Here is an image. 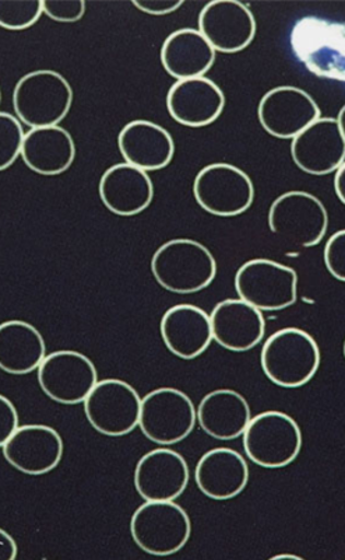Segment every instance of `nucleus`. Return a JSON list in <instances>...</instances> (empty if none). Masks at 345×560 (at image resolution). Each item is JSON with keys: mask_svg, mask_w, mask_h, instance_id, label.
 <instances>
[{"mask_svg": "<svg viewBox=\"0 0 345 560\" xmlns=\"http://www.w3.org/2000/svg\"><path fill=\"white\" fill-rule=\"evenodd\" d=\"M3 457L16 471L38 477L52 472L63 457L61 434L47 424H24L2 447Z\"/></svg>", "mask_w": 345, "mask_h": 560, "instance_id": "nucleus-16", "label": "nucleus"}, {"mask_svg": "<svg viewBox=\"0 0 345 560\" xmlns=\"http://www.w3.org/2000/svg\"><path fill=\"white\" fill-rule=\"evenodd\" d=\"M47 345L33 324L12 319L0 324V370L24 376L41 366Z\"/></svg>", "mask_w": 345, "mask_h": 560, "instance_id": "nucleus-27", "label": "nucleus"}, {"mask_svg": "<svg viewBox=\"0 0 345 560\" xmlns=\"http://www.w3.org/2000/svg\"><path fill=\"white\" fill-rule=\"evenodd\" d=\"M24 164L45 177L67 173L76 159L72 135L62 127L35 128L24 135L22 153Z\"/></svg>", "mask_w": 345, "mask_h": 560, "instance_id": "nucleus-25", "label": "nucleus"}, {"mask_svg": "<svg viewBox=\"0 0 345 560\" xmlns=\"http://www.w3.org/2000/svg\"><path fill=\"white\" fill-rule=\"evenodd\" d=\"M272 559L273 560H277V559H297V560H301V558L294 557V555H277V557H273Z\"/></svg>", "mask_w": 345, "mask_h": 560, "instance_id": "nucleus-37", "label": "nucleus"}, {"mask_svg": "<svg viewBox=\"0 0 345 560\" xmlns=\"http://www.w3.org/2000/svg\"><path fill=\"white\" fill-rule=\"evenodd\" d=\"M344 115H345V108L342 107V109H340L338 117L336 118V121L338 124V128L342 129V132L345 133Z\"/></svg>", "mask_w": 345, "mask_h": 560, "instance_id": "nucleus-36", "label": "nucleus"}, {"mask_svg": "<svg viewBox=\"0 0 345 560\" xmlns=\"http://www.w3.org/2000/svg\"><path fill=\"white\" fill-rule=\"evenodd\" d=\"M43 14L57 23H78L86 14L84 0H43Z\"/></svg>", "mask_w": 345, "mask_h": 560, "instance_id": "nucleus-30", "label": "nucleus"}, {"mask_svg": "<svg viewBox=\"0 0 345 560\" xmlns=\"http://www.w3.org/2000/svg\"><path fill=\"white\" fill-rule=\"evenodd\" d=\"M72 104L73 89L68 79L51 69L24 74L13 92L14 113L29 129L58 127Z\"/></svg>", "mask_w": 345, "mask_h": 560, "instance_id": "nucleus-3", "label": "nucleus"}, {"mask_svg": "<svg viewBox=\"0 0 345 560\" xmlns=\"http://www.w3.org/2000/svg\"><path fill=\"white\" fill-rule=\"evenodd\" d=\"M258 118L264 131L277 139H294L320 118L311 94L294 86L269 90L260 100Z\"/></svg>", "mask_w": 345, "mask_h": 560, "instance_id": "nucleus-14", "label": "nucleus"}, {"mask_svg": "<svg viewBox=\"0 0 345 560\" xmlns=\"http://www.w3.org/2000/svg\"><path fill=\"white\" fill-rule=\"evenodd\" d=\"M251 407L241 393L219 388L204 395L197 409V422L207 436L229 442L242 438Z\"/></svg>", "mask_w": 345, "mask_h": 560, "instance_id": "nucleus-24", "label": "nucleus"}, {"mask_svg": "<svg viewBox=\"0 0 345 560\" xmlns=\"http://www.w3.org/2000/svg\"><path fill=\"white\" fill-rule=\"evenodd\" d=\"M292 48L298 61L320 79H345V27L343 23L308 16L292 32Z\"/></svg>", "mask_w": 345, "mask_h": 560, "instance_id": "nucleus-4", "label": "nucleus"}, {"mask_svg": "<svg viewBox=\"0 0 345 560\" xmlns=\"http://www.w3.org/2000/svg\"><path fill=\"white\" fill-rule=\"evenodd\" d=\"M216 54L198 30L181 28L165 38L162 63L165 72L177 82L204 78L216 63Z\"/></svg>", "mask_w": 345, "mask_h": 560, "instance_id": "nucleus-26", "label": "nucleus"}, {"mask_svg": "<svg viewBox=\"0 0 345 560\" xmlns=\"http://www.w3.org/2000/svg\"><path fill=\"white\" fill-rule=\"evenodd\" d=\"M130 534L143 552L171 557L187 547L192 522L187 510L175 502H144L130 520Z\"/></svg>", "mask_w": 345, "mask_h": 560, "instance_id": "nucleus-6", "label": "nucleus"}, {"mask_svg": "<svg viewBox=\"0 0 345 560\" xmlns=\"http://www.w3.org/2000/svg\"><path fill=\"white\" fill-rule=\"evenodd\" d=\"M328 228V209L307 191L279 195L269 209L270 232L298 248L317 247L326 236Z\"/></svg>", "mask_w": 345, "mask_h": 560, "instance_id": "nucleus-8", "label": "nucleus"}, {"mask_svg": "<svg viewBox=\"0 0 345 560\" xmlns=\"http://www.w3.org/2000/svg\"><path fill=\"white\" fill-rule=\"evenodd\" d=\"M334 191L338 201L345 203V163L334 172Z\"/></svg>", "mask_w": 345, "mask_h": 560, "instance_id": "nucleus-35", "label": "nucleus"}, {"mask_svg": "<svg viewBox=\"0 0 345 560\" xmlns=\"http://www.w3.org/2000/svg\"><path fill=\"white\" fill-rule=\"evenodd\" d=\"M24 135L23 124L17 117L0 112V172L16 163L22 153Z\"/></svg>", "mask_w": 345, "mask_h": 560, "instance_id": "nucleus-29", "label": "nucleus"}, {"mask_svg": "<svg viewBox=\"0 0 345 560\" xmlns=\"http://www.w3.org/2000/svg\"><path fill=\"white\" fill-rule=\"evenodd\" d=\"M239 299L259 312L274 313L294 306L298 299V275L292 267L267 258H254L235 275Z\"/></svg>", "mask_w": 345, "mask_h": 560, "instance_id": "nucleus-7", "label": "nucleus"}, {"mask_svg": "<svg viewBox=\"0 0 345 560\" xmlns=\"http://www.w3.org/2000/svg\"><path fill=\"white\" fill-rule=\"evenodd\" d=\"M187 459L175 450H152L134 468V489L146 502H175L189 485Z\"/></svg>", "mask_w": 345, "mask_h": 560, "instance_id": "nucleus-15", "label": "nucleus"}, {"mask_svg": "<svg viewBox=\"0 0 345 560\" xmlns=\"http://www.w3.org/2000/svg\"><path fill=\"white\" fill-rule=\"evenodd\" d=\"M17 544L12 535L0 528V560H14L17 558Z\"/></svg>", "mask_w": 345, "mask_h": 560, "instance_id": "nucleus-34", "label": "nucleus"}, {"mask_svg": "<svg viewBox=\"0 0 345 560\" xmlns=\"http://www.w3.org/2000/svg\"><path fill=\"white\" fill-rule=\"evenodd\" d=\"M83 404L88 423L104 436L123 438L139 427L142 398L123 380L97 382Z\"/></svg>", "mask_w": 345, "mask_h": 560, "instance_id": "nucleus-11", "label": "nucleus"}, {"mask_svg": "<svg viewBox=\"0 0 345 560\" xmlns=\"http://www.w3.org/2000/svg\"><path fill=\"white\" fill-rule=\"evenodd\" d=\"M159 332L165 347L182 360L202 357L213 342L210 315L193 304H178L164 313Z\"/></svg>", "mask_w": 345, "mask_h": 560, "instance_id": "nucleus-21", "label": "nucleus"}, {"mask_svg": "<svg viewBox=\"0 0 345 560\" xmlns=\"http://www.w3.org/2000/svg\"><path fill=\"white\" fill-rule=\"evenodd\" d=\"M264 376L282 388H299L312 382L320 368V349L311 334L283 328L270 335L260 353Z\"/></svg>", "mask_w": 345, "mask_h": 560, "instance_id": "nucleus-2", "label": "nucleus"}, {"mask_svg": "<svg viewBox=\"0 0 345 560\" xmlns=\"http://www.w3.org/2000/svg\"><path fill=\"white\" fill-rule=\"evenodd\" d=\"M43 16V0H0V27L23 32Z\"/></svg>", "mask_w": 345, "mask_h": 560, "instance_id": "nucleus-28", "label": "nucleus"}, {"mask_svg": "<svg viewBox=\"0 0 345 560\" xmlns=\"http://www.w3.org/2000/svg\"><path fill=\"white\" fill-rule=\"evenodd\" d=\"M194 481L209 499L224 502L237 498L249 483L247 459L233 448L210 450L194 468Z\"/></svg>", "mask_w": 345, "mask_h": 560, "instance_id": "nucleus-22", "label": "nucleus"}, {"mask_svg": "<svg viewBox=\"0 0 345 560\" xmlns=\"http://www.w3.org/2000/svg\"><path fill=\"white\" fill-rule=\"evenodd\" d=\"M292 158L301 172L328 175L345 163V133L336 118H322L293 139Z\"/></svg>", "mask_w": 345, "mask_h": 560, "instance_id": "nucleus-17", "label": "nucleus"}, {"mask_svg": "<svg viewBox=\"0 0 345 560\" xmlns=\"http://www.w3.org/2000/svg\"><path fill=\"white\" fill-rule=\"evenodd\" d=\"M37 372L43 393L62 405L83 404L98 382L92 359L76 350L47 354Z\"/></svg>", "mask_w": 345, "mask_h": 560, "instance_id": "nucleus-12", "label": "nucleus"}, {"mask_svg": "<svg viewBox=\"0 0 345 560\" xmlns=\"http://www.w3.org/2000/svg\"><path fill=\"white\" fill-rule=\"evenodd\" d=\"M19 428V413L14 404L4 395H0V448Z\"/></svg>", "mask_w": 345, "mask_h": 560, "instance_id": "nucleus-32", "label": "nucleus"}, {"mask_svg": "<svg viewBox=\"0 0 345 560\" xmlns=\"http://www.w3.org/2000/svg\"><path fill=\"white\" fill-rule=\"evenodd\" d=\"M133 7L150 16H167L182 8L183 0H133Z\"/></svg>", "mask_w": 345, "mask_h": 560, "instance_id": "nucleus-33", "label": "nucleus"}, {"mask_svg": "<svg viewBox=\"0 0 345 560\" xmlns=\"http://www.w3.org/2000/svg\"><path fill=\"white\" fill-rule=\"evenodd\" d=\"M324 265H326L328 271L338 282L345 280V232L334 233L330 236L326 245H324L323 253Z\"/></svg>", "mask_w": 345, "mask_h": 560, "instance_id": "nucleus-31", "label": "nucleus"}, {"mask_svg": "<svg viewBox=\"0 0 345 560\" xmlns=\"http://www.w3.org/2000/svg\"><path fill=\"white\" fill-rule=\"evenodd\" d=\"M247 457L259 467L279 469L293 464L301 454V428L279 411H267L249 420L242 434Z\"/></svg>", "mask_w": 345, "mask_h": 560, "instance_id": "nucleus-5", "label": "nucleus"}, {"mask_svg": "<svg viewBox=\"0 0 345 560\" xmlns=\"http://www.w3.org/2000/svg\"><path fill=\"white\" fill-rule=\"evenodd\" d=\"M167 108L174 121L183 127L204 128L222 117L225 96L212 79L178 80L168 90Z\"/></svg>", "mask_w": 345, "mask_h": 560, "instance_id": "nucleus-19", "label": "nucleus"}, {"mask_svg": "<svg viewBox=\"0 0 345 560\" xmlns=\"http://www.w3.org/2000/svg\"><path fill=\"white\" fill-rule=\"evenodd\" d=\"M98 194L109 212L123 218L136 217L152 205L154 184L143 170L118 163L103 174Z\"/></svg>", "mask_w": 345, "mask_h": 560, "instance_id": "nucleus-20", "label": "nucleus"}, {"mask_svg": "<svg viewBox=\"0 0 345 560\" xmlns=\"http://www.w3.org/2000/svg\"><path fill=\"white\" fill-rule=\"evenodd\" d=\"M197 427V408L181 389H153L142 398L139 428L150 442L162 447L174 446L190 436Z\"/></svg>", "mask_w": 345, "mask_h": 560, "instance_id": "nucleus-9", "label": "nucleus"}, {"mask_svg": "<svg viewBox=\"0 0 345 560\" xmlns=\"http://www.w3.org/2000/svg\"><path fill=\"white\" fill-rule=\"evenodd\" d=\"M118 148L124 163L146 173L168 167L175 154L171 133L146 119L124 125L118 135Z\"/></svg>", "mask_w": 345, "mask_h": 560, "instance_id": "nucleus-23", "label": "nucleus"}, {"mask_svg": "<svg viewBox=\"0 0 345 560\" xmlns=\"http://www.w3.org/2000/svg\"><path fill=\"white\" fill-rule=\"evenodd\" d=\"M209 315L213 341L229 352H248L257 348L266 334L262 312L241 299L223 300Z\"/></svg>", "mask_w": 345, "mask_h": 560, "instance_id": "nucleus-18", "label": "nucleus"}, {"mask_svg": "<svg viewBox=\"0 0 345 560\" xmlns=\"http://www.w3.org/2000/svg\"><path fill=\"white\" fill-rule=\"evenodd\" d=\"M193 197L213 217H241L254 201V185L243 170L228 163L203 167L194 178Z\"/></svg>", "mask_w": 345, "mask_h": 560, "instance_id": "nucleus-10", "label": "nucleus"}, {"mask_svg": "<svg viewBox=\"0 0 345 560\" xmlns=\"http://www.w3.org/2000/svg\"><path fill=\"white\" fill-rule=\"evenodd\" d=\"M199 30L216 52L237 54L257 37L258 24L251 9L238 0H214L199 14Z\"/></svg>", "mask_w": 345, "mask_h": 560, "instance_id": "nucleus-13", "label": "nucleus"}, {"mask_svg": "<svg viewBox=\"0 0 345 560\" xmlns=\"http://www.w3.org/2000/svg\"><path fill=\"white\" fill-rule=\"evenodd\" d=\"M152 273L163 289L174 294H194L217 277V261L206 245L190 238L164 243L152 258Z\"/></svg>", "mask_w": 345, "mask_h": 560, "instance_id": "nucleus-1", "label": "nucleus"}, {"mask_svg": "<svg viewBox=\"0 0 345 560\" xmlns=\"http://www.w3.org/2000/svg\"><path fill=\"white\" fill-rule=\"evenodd\" d=\"M0 103H2V92H0Z\"/></svg>", "mask_w": 345, "mask_h": 560, "instance_id": "nucleus-38", "label": "nucleus"}]
</instances>
